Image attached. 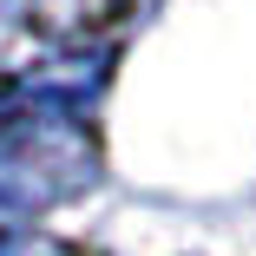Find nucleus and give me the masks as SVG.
Returning a JSON list of instances; mask_svg holds the SVG:
<instances>
[{"mask_svg":"<svg viewBox=\"0 0 256 256\" xmlns=\"http://www.w3.org/2000/svg\"><path fill=\"white\" fill-rule=\"evenodd\" d=\"M53 7H60V14H66V7H72V14H86V7H106V0H53Z\"/></svg>","mask_w":256,"mask_h":256,"instance_id":"obj_2","label":"nucleus"},{"mask_svg":"<svg viewBox=\"0 0 256 256\" xmlns=\"http://www.w3.org/2000/svg\"><path fill=\"white\" fill-rule=\"evenodd\" d=\"M0 256H60V250L40 236H20V230H0Z\"/></svg>","mask_w":256,"mask_h":256,"instance_id":"obj_1","label":"nucleus"}]
</instances>
